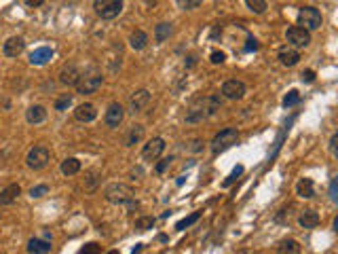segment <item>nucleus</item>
Returning a JSON list of instances; mask_svg holds the SVG:
<instances>
[{
  "mask_svg": "<svg viewBox=\"0 0 338 254\" xmlns=\"http://www.w3.org/2000/svg\"><path fill=\"white\" fill-rule=\"evenodd\" d=\"M81 252L83 254H102V246L97 244V242H89Z\"/></svg>",
  "mask_w": 338,
  "mask_h": 254,
  "instance_id": "obj_37",
  "label": "nucleus"
},
{
  "mask_svg": "<svg viewBox=\"0 0 338 254\" xmlns=\"http://www.w3.org/2000/svg\"><path fill=\"white\" fill-rule=\"evenodd\" d=\"M171 32H173L171 24L163 21V24H159L157 28H154V40H157V42H165L169 36H171Z\"/></svg>",
  "mask_w": 338,
  "mask_h": 254,
  "instance_id": "obj_27",
  "label": "nucleus"
},
{
  "mask_svg": "<svg viewBox=\"0 0 338 254\" xmlns=\"http://www.w3.org/2000/svg\"><path fill=\"white\" fill-rule=\"evenodd\" d=\"M248 42H250V45H248V47H245V51H252V49H254V51H256V49H258V45H256V40H254V38H250Z\"/></svg>",
  "mask_w": 338,
  "mask_h": 254,
  "instance_id": "obj_45",
  "label": "nucleus"
},
{
  "mask_svg": "<svg viewBox=\"0 0 338 254\" xmlns=\"http://www.w3.org/2000/svg\"><path fill=\"white\" fill-rule=\"evenodd\" d=\"M61 174L63 176H74V174H79L81 172V161L76 159V157H70L66 161H61Z\"/></svg>",
  "mask_w": 338,
  "mask_h": 254,
  "instance_id": "obj_25",
  "label": "nucleus"
},
{
  "mask_svg": "<svg viewBox=\"0 0 338 254\" xmlns=\"http://www.w3.org/2000/svg\"><path fill=\"white\" fill-rule=\"evenodd\" d=\"M279 62L283 64V66L287 68H292L296 66V64L300 62V53H298V49H294V47H283V49H279Z\"/></svg>",
  "mask_w": 338,
  "mask_h": 254,
  "instance_id": "obj_16",
  "label": "nucleus"
},
{
  "mask_svg": "<svg viewBox=\"0 0 338 254\" xmlns=\"http://www.w3.org/2000/svg\"><path fill=\"white\" fill-rule=\"evenodd\" d=\"M245 83L243 81H237V79H230L222 85V95L228 97V100H241L245 95Z\"/></svg>",
  "mask_w": 338,
  "mask_h": 254,
  "instance_id": "obj_11",
  "label": "nucleus"
},
{
  "mask_svg": "<svg viewBox=\"0 0 338 254\" xmlns=\"http://www.w3.org/2000/svg\"><path fill=\"white\" fill-rule=\"evenodd\" d=\"M239 140V131L235 127H226V129H222L220 133H216V138L211 140V153L214 155H220L224 151H228L230 146H235Z\"/></svg>",
  "mask_w": 338,
  "mask_h": 254,
  "instance_id": "obj_2",
  "label": "nucleus"
},
{
  "mask_svg": "<svg viewBox=\"0 0 338 254\" xmlns=\"http://www.w3.org/2000/svg\"><path fill=\"white\" fill-rule=\"evenodd\" d=\"M70 104H72V95H70V94H63L59 100L55 102V110H66Z\"/></svg>",
  "mask_w": 338,
  "mask_h": 254,
  "instance_id": "obj_35",
  "label": "nucleus"
},
{
  "mask_svg": "<svg viewBox=\"0 0 338 254\" xmlns=\"http://www.w3.org/2000/svg\"><path fill=\"white\" fill-rule=\"evenodd\" d=\"M171 161H173L171 157H167V159H161L159 163H157V167H154V172H157V174H163L165 169H167L169 165H171Z\"/></svg>",
  "mask_w": 338,
  "mask_h": 254,
  "instance_id": "obj_38",
  "label": "nucleus"
},
{
  "mask_svg": "<svg viewBox=\"0 0 338 254\" xmlns=\"http://www.w3.org/2000/svg\"><path fill=\"white\" fill-rule=\"evenodd\" d=\"M74 117H76V121H81V123H91V121H95L97 110H95L93 104L84 102V104H79L74 108Z\"/></svg>",
  "mask_w": 338,
  "mask_h": 254,
  "instance_id": "obj_15",
  "label": "nucleus"
},
{
  "mask_svg": "<svg viewBox=\"0 0 338 254\" xmlns=\"http://www.w3.org/2000/svg\"><path fill=\"white\" fill-rule=\"evenodd\" d=\"M24 49H26V42L21 36H11V38H6V42L2 45V53L6 55V58H17V55L24 53Z\"/></svg>",
  "mask_w": 338,
  "mask_h": 254,
  "instance_id": "obj_14",
  "label": "nucleus"
},
{
  "mask_svg": "<svg viewBox=\"0 0 338 254\" xmlns=\"http://www.w3.org/2000/svg\"><path fill=\"white\" fill-rule=\"evenodd\" d=\"M330 199L334 203L338 201V178H332V182H330Z\"/></svg>",
  "mask_w": 338,
  "mask_h": 254,
  "instance_id": "obj_39",
  "label": "nucleus"
},
{
  "mask_svg": "<svg viewBox=\"0 0 338 254\" xmlns=\"http://www.w3.org/2000/svg\"><path fill=\"white\" fill-rule=\"evenodd\" d=\"M201 140H190V146H188V151H193V153H197V151H201Z\"/></svg>",
  "mask_w": 338,
  "mask_h": 254,
  "instance_id": "obj_43",
  "label": "nucleus"
},
{
  "mask_svg": "<svg viewBox=\"0 0 338 254\" xmlns=\"http://www.w3.org/2000/svg\"><path fill=\"white\" fill-rule=\"evenodd\" d=\"M97 182H100V174L93 172V169L87 172V176H84V189H87V190H95Z\"/></svg>",
  "mask_w": 338,
  "mask_h": 254,
  "instance_id": "obj_31",
  "label": "nucleus"
},
{
  "mask_svg": "<svg viewBox=\"0 0 338 254\" xmlns=\"http://www.w3.org/2000/svg\"><path fill=\"white\" fill-rule=\"evenodd\" d=\"M49 161H51V151H49L47 146H34V148H30V153L26 155V165L34 169V172L45 169L49 165Z\"/></svg>",
  "mask_w": 338,
  "mask_h": 254,
  "instance_id": "obj_3",
  "label": "nucleus"
},
{
  "mask_svg": "<svg viewBox=\"0 0 338 254\" xmlns=\"http://www.w3.org/2000/svg\"><path fill=\"white\" fill-rule=\"evenodd\" d=\"M207 117H211L209 106H207V97H197L186 110V123H190V125L201 123L203 119H207Z\"/></svg>",
  "mask_w": 338,
  "mask_h": 254,
  "instance_id": "obj_6",
  "label": "nucleus"
},
{
  "mask_svg": "<svg viewBox=\"0 0 338 254\" xmlns=\"http://www.w3.org/2000/svg\"><path fill=\"white\" fill-rule=\"evenodd\" d=\"M302 81L313 83L315 81V72H313V70H305V72H302Z\"/></svg>",
  "mask_w": 338,
  "mask_h": 254,
  "instance_id": "obj_41",
  "label": "nucleus"
},
{
  "mask_svg": "<svg viewBox=\"0 0 338 254\" xmlns=\"http://www.w3.org/2000/svg\"><path fill=\"white\" fill-rule=\"evenodd\" d=\"M51 58H53V49L51 47H38L30 53V64L32 66H45Z\"/></svg>",
  "mask_w": 338,
  "mask_h": 254,
  "instance_id": "obj_17",
  "label": "nucleus"
},
{
  "mask_svg": "<svg viewBox=\"0 0 338 254\" xmlns=\"http://www.w3.org/2000/svg\"><path fill=\"white\" fill-rule=\"evenodd\" d=\"M106 254H121V252H118V250H110V252H106Z\"/></svg>",
  "mask_w": 338,
  "mask_h": 254,
  "instance_id": "obj_46",
  "label": "nucleus"
},
{
  "mask_svg": "<svg viewBox=\"0 0 338 254\" xmlns=\"http://www.w3.org/2000/svg\"><path fill=\"white\" fill-rule=\"evenodd\" d=\"M243 174V165H237L235 169H232V172H230V176H228V178L226 180H224V187H230L232 185V182H235L237 178H239V176H241Z\"/></svg>",
  "mask_w": 338,
  "mask_h": 254,
  "instance_id": "obj_36",
  "label": "nucleus"
},
{
  "mask_svg": "<svg viewBox=\"0 0 338 254\" xmlns=\"http://www.w3.org/2000/svg\"><path fill=\"white\" fill-rule=\"evenodd\" d=\"M154 222H157V221H154L152 216H140L136 221V229L138 231H148V229L154 227Z\"/></svg>",
  "mask_w": 338,
  "mask_h": 254,
  "instance_id": "obj_30",
  "label": "nucleus"
},
{
  "mask_svg": "<svg viewBox=\"0 0 338 254\" xmlns=\"http://www.w3.org/2000/svg\"><path fill=\"white\" fill-rule=\"evenodd\" d=\"M42 2H45V0H26V4L32 6V9H34V6H40Z\"/></svg>",
  "mask_w": 338,
  "mask_h": 254,
  "instance_id": "obj_44",
  "label": "nucleus"
},
{
  "mask_svg": "<svg viewBox=\"0 0 338 254\" xmlns=\"http://www.w3.org/2000/svg\"><path fill=\"white\" fill-rule=\"evenodd\" d=\"M104 197L106 201L114 203V206H129V203L136 201V190L125 182H112V185L106 187Z\"/></svg>",
  "mask_w": 338,
  "mask_h": 254,
  "instance_id": "obj_1",
  "label": "nucleus"
},
{
  "mask_svg": "<svg viewBox=\"0 0 338 254\" xmlns=\"http://www.w3.org/2000/svg\"><path fill=\"white\" fill-rule=\"evenodd\" d=\"M104 83V76L102 74H87V76H81V81L76 83V91H79L81 95H89V94H95L97 89L102 87Z\"/></svg>",
  "mask_w": 338,
  "mask_h": 254,
  "instance_id": "obj_8",
  "label": "nucleus"
},
{
  "mask_svg": "<svg viewBox=\"0 0 338 254\" xmlns=\"http://www.w3.org/2000/svg\"><path fill=\"white\" fill-rule=\"evenodd\" d=\"M129 45H131V49H136V51H142V49H146V45H148V34L142 30H136L129 36Z\"/></svg>",
  "mask_w": 338,
  "mask_h": 254,
  "instance_id": "obj_24",
  "label": "nucleus"
},
{
  "mask_svg": "<svg viewBox=\"0 0 338 254\" xmlns=\"http://www.w3.org/2000/svg\"><path fill=\"white\" fill-rule=\"evenodd\" d=\"M298 102H300V94H298V91H296V89H292L290 94H287V95L283 97V106H285V108H290V106L298 104Z\"/></svg>",
  "mask_w": 338,
  "mask_h": 254,
  "instance_id": "obj_34",
  "label": "nucleus"
},
{
  "mask_svg": "<svg viewBox=\"0 0 338 254\" xmlns=\"http://www.w3.org/2000/svg\"><path fill=\"white\" fill-rule=\"evenodd\" d=\"M203 2V0H175V4H178V9L182 11H190V9H197Z\"/></svg>",
  "mask_w": 338,
  "mask_h": 254,
  "instance_id": "obj_32",
  "label": "nucleus"
},
{
  "mask_svg": "<svg viewBox=\"0 0 338 254\" xmlns=\"http://www.w3.org/2000/svg\"><path fill=\"white\" fill-rule=\"evenodd\" d=\"M81 70L74 66V64H70V66H63L61 72H59V83L66 85V87H76V83L81 81Z\"/></svg>",
  "mask_w": 338,
  "mask_h": 254,
  "instance_id": "obj_13",
  "label": "nucleus"
},
{
  "mask_svg": "<svg viewBox=\"0 0 338 254\" xmlns=\"http://www.w3.org/2000/svg\"><path fill=\"white\" fill-rule=\"evenodd\" d=\"M245 4H248V9L252 13H256V15H262L266 11V0H245Z\"/></svg>",
  "mask_w": 338,
  "mask_h": 254,
  "instance_id": "obj_29",
  "label": "nucleus"
},
{
  "mask_svg": "<svg viewBox=\"0 0 338 254\" xmlns=\"http://www.w3.org/2000/svg\"><path fill=\"white\" fill-rule=\"evenodd\" d=\"M336 144H338V133H334L332 138H330V153L336 155Z\"/></svg>",
  "mask_w": 338,
  "mask_h": 254,
  "instance_id": "obj_42",
  "label": "nucleus"
},
{
  "mask_svg": "<svg viewBox=\"0 0 338 254\" xmlns=\"http://www.w3.org/2000/svg\"><path fill=\"white\" fill-rule=\"evenodd\" d=\"M28 252L30 254H49L51 252V242H49V239L34 237V239L28 242Z\"/></svg>",
  "mask_w": 338,
  "mask_h": 254,
  "instance_id": "obj_20",
  "label": "nucleus"
},
{
  "mask_svg": "<svg viewBox=\"0 0 338 254\" xmlns=\"http://www.w3.org/2000/svg\"><path fill=\"white\" fill-rule=\"evenodd\" d=\"M199 218H201V212H193L190 216L182 218V221H180L178 224H175V229H178V231H184V229H188V227H190V224H195L197 221H199Z\"/></svg>",
  "mask_w": 338,
  "mask_h": 254,
  "instance_id": "obj_28",
  "label": "nucleus"
},
{
  "mask_svg": "<svg viewBox=\"0 0 338 254\" xmlns=\"http://www.w3.org/2000/svg\"><path fill=\"white\" fill-rule=\"evenodd\" d=\"M300 252H302L300 244L296 242V239H292V237L281 239L279 246H277V254H300Z\"/></svg>",
  "mask_w": 338,
  "mask_h": 254,
  "instance_id": "obj_23",
  "label": "nucleus"
},
{
  "mask_svg": "<svg viewBox=\"0 0 338 254\" xmlns=\"http://www.w3.org/2000/svg\"><path fill=\"white\" fill-rule=\"evenodd\" d=\"M45 119H47V110H45V106H40V104H34L26 110V121L30 125H38L45 121Z\"/></svg>",
  "mask_w": 338,
  "mask_h": 254,
  "instance_id": "obj_19",
  "label": "nucleus"
},
{
  "mask_svg": "<svg viewBox=\"0 0 338 254\" xmlns=\"http://www.w3.org/2000/svg\"><path fill=\"white\" fill-rule=\"evenodd\" d=\"M296 193H298V197H302V199H311V197L315 195L313 180L311 178H300L298 185H296Z\"/></svg>",
  "mask_w": 338,
  "mask_h": 254,
  "instance_id": "obj_22",
  "label": "nucleus"
},
{
  "mask_svg": "<svg viewBox=\"0 0 338 254\" xmlns=\"http://www.w3.org/2000/svg\"><path fill=\"white\" fill-rule=\"evenodd\" d=\"M150 104V91L148 89H140L129 97V112L138 115V112H144Z\"/></svg>",
  "mask_w": 338,
  "mask_h": 254,
  "instance_id": "obj_10",
  "label": "nucleus"
},
{
  "mask_svg": "<svg viewBox=\"0 0 338 254\" xmlns=\"http://www.w3.org/2000/svg\"><path fill=\"white\" fill-rule=\"evenodd\" d=\"M93 9L97 13V17L114 19L123 11V0H93Z\"/></svg>",
  "mask_w": 338,
  "mask_h": 254,
  "instance_id": "obj_4",
  "label": "nucleus"
},
{
  "mask_svg": "<svg viewBox=\"0 0 338 254\" xmlns=\"http://www.w3.org/2000/svg\"><path fill=\"white\" fill-rule=\"evenodd\" d=\"M142 138H144V125H131V129H129V133H127V138H125V144L133 146V144H138Z\"/></svg>",
  "mask_w": 338,
  "mask_h": 254,
  "instance_id": "obj_26",
  "label": "nucleus"
},
{
  "mask_svg": "<svg viewBox=\"0 0 338 254\" xmlns=\"http://www.w3.org/2000/svg\"><path fill=\"white\" fill-rule=\"evenodd\" d=\"M21 195V187L19 185H9L0 190V206H11V203L17 201V197Z\"/></svg>",
  "mask_w": 338,
  "mask_h": 254,
  "instance_id": "obj_18",
  "label": "nucleus"
},
{
  "mask_svg": "<svg viewBox=\"0 0 338 254\" xmlns=\"http://www.w3.org/2000/svg\"><path fill=\"white\" fill-rule=\"evenodd\" d=\"M285 40L290 42V47H294V49L309 47L311 45V32H307L305 28H300V26H292L285 30Z\"/></svg>",
  "mask_w": 338,
  "mask_h": 254,
  "instance_id": "obj_7",
  "label": "nucleus"
},
{
  "mask_svg": "<svg viewBox=\"0 0 338 254\" xmlns=\"http://www.w3.org/2000/svg\"><path fill=\"white\" fill-rule=\"evenodd\" d=\"M211 64H222L224 60H226V55H224L222 51H214V53H211Z\"/></svg>",
  "mask_w": 338,
  "mask_h": 254,
  "instance_id": "obj_40",
  "label": "nucleus"
},
{
  "mask_svg": "<svg viewBox=\"0 0 338 254\" xmlns=\"http://www.w3.org/2000/svg\"><path fill=\"white\" fill-rule=\"evenodd\" d=\"M298 26L305 28L307 32L317 30V28H321V13L315 6H302L298 11Z\"/></svg>",
  "mask_w": 338,
  "mask_h": 254,
  "instance_id": "obj_5",
  "label": "nucleus"
},
{
  "mask_svg": "<svg viewBox=\"0 0 338 254\" xmlns=\"http://www.w3.org/2000/svg\"><path fill=\"white\" fill-rule=\"evenodd\" d=\"M123 119H125V108L118 102L114 104H110L108 106V110H106V115H104V121L108 127H112V129H116L118 125L123 123Z\"/></svg>",
  "mask_w": 338,
  "mask_h": 254,
  "instance_id": "obj_12",
  "label": "nucleus"
},
{
  "mask_svg": "<svg viewBox=\"0 0 338 254\" xmlns=\"http://www.w3.org/2000/svg\"><path fill=\"white\" fill-rule=\"evenodd\" d=\"M47 193H49L47 185H36V187L30 189V197H32V199H40V197H45Z\"/></svg>",
  "mask_w": 338,
  "mask_h": 254,
  "instance_id": "obj_33",
  "label": "nucleus"
},
{
  "mask_svg": "<svg viewBox=\"0 0 338 254\" xmlns=\"http://www.w3.org/2000/svg\"><path fill=\"white\" fill-rule=\"evenodd\" d=\"M298 222L302 229H315L317 224H319V214H317L315 210H305L298 216Z\"/></svg>",
  "mask_w": 338,
  "mask_h": 254,
  "instance_id": "obj_21",
  "label": "nucleus"
},
{
  "mask_svg": "<svg viewBox=\"0 0 338 254\" xmlns=\"http://www.w3.org/2000/svg\"><path fill=\"white\" fill-rule=\"evenodd\" d=\"M163 151H165V140L163 138H150L148 142L144 144V148H142V157H144V161H157L161 155H163Z\"/></svg>",
  "mask_w": 338,
  "mask_h": 254,
  "instance_id": "obj_9",
  "label": "nucleus"
}]
</instances>
